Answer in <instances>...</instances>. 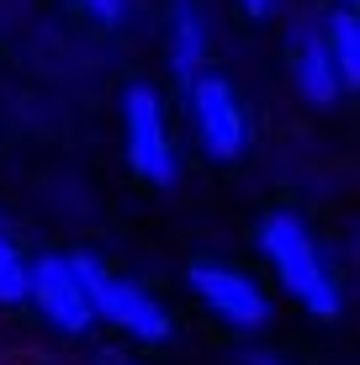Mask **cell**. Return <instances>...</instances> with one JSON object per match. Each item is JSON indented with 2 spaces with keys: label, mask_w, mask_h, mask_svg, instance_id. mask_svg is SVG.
I'll return each mask as SVG.
<instances>
[{
  "label": "cell",
  "mask_w": 360,
  "mask_h": 365,
  "mask_svg": "<svg viewBox=\"0 0 360 365\" xmlns=\"http://www.w3.org/2000/svg\"><path fill=\"white\" fill-rule=\"evenodd\" d=\"M180 101H185V122H191V138L207 159L217 165H233V159L250 154L254 143V122H250V106H244L239 85L228 80L222 69H196L191 80L180 85Z\"/></svg>",
  "instance_id": "cell-3"
},
{
  "label": "cell",
  "mask_w": 360,
  "mask_h": 365,
  "mask_svg": "<svg viewBox=\"0 0 360 365\" xmlns=\"http://www.w3.org/2000/svg\"><path fill=\"white\" fill-rule=\"evenodd\" d=\"M360 0H329V11H355Z\"/></svg>",
  "instance_id": "cell-14"
},
{
  "label": "cell",
  "mask_w": 360,
  "mask_h": 365,
  "mask_svg": "<svg viewBox=\"0 0 360 365\" xmlns=\"http://www.w3.org/2000/svg\"><path fill=\"white\" fill-rule=\"evenodd\" d=\"M239 365H292L287 355H281V349H265V344H250L239 355Z\"/></svg>",
  "instance_id": "cell-12"
},
{
  "label": "cell",
  "mask_w": 360,
  "mask_h": 365,
  "mask_svg": "<svg viewBox=\"0 0 360 365\" xmlns=\"http://www.w3.org/2000/svg\"><path fill=\"white\" fill-rule=\"evenodd\" d=\"M318 32H324V48H329L334 69H339L344 96H350L360 85V16L355 11H329V16L318 21Z\"/></svg>",
  "instance_id": "cell-9"
},
{
  "label": "cell",
  "mask_w": 360,
  "mask_h": 365,
  "mask_svg": "<svg viewBox=\"0 0 360 365\" xmlns=\"http://www.w3.org/2000/svg\"><path fill=\"white\" fill-rule=\"evenodd\" d=\"M27 307L64 339H85L96 329L91 297H85L69 255H32V265H27Z\"/></svg>",
  "instance_id": "cell-6"
},
{
  "label": "cell",
  "mask_w": 360,
  "mask_h": 365,
  "mask_svg": "<svg viewBox=\"0 0 360 365\" xmlns=\"http://www.w3.org/2000/svg\"><path fill=\"white\" fill-rule=\"evenodd\" d=\"M106 365H133V360H106Z\"/></svg>",
  "instance_id": "cell-15"
},
{
  "label": "cell",
  "mask_w": 360,
  "mask_h": 365,
  "mask_svg": "<svg viewBox=\"0 0 360 365\" xmlns=\"http://www.w3.org/2000/svg\"><path fill=\"white\" fill-rule=\"evenodd\" d=\"M254 249L259 259L270 265L276 286L287 292L307 318L318 323H334L344 312V286H339V270H334L324 238L313 233V222L292 207H270L265 217L254 222Z\"/></svg>",
  "instance_id": "cell-1"
},
{
  "label": "cell",
  "mask_w": 360,
  "mask_h": 365,
  "mask_svg": "<svg viewBox=\"0 0 360 365\" xmlns=\"http://www.w3.org/2000/svg\"><path fill=\"white\" fill-rule=\"evenodd\" d=\"M185 286L202 302L207 318L222 323L228 334H265L270 318H276L270 292L250 270L228 265V259H191V265H185Z\"/></svg>",
  "instance_id": "cell-5"
},
{
  "label": "cell",
  "mask_w": 360,
  "mask_h": 365,
  "mask_svg": "<svg viewBox=\"0 0 360 365\" xmlns=\"http://www.w3.org/2000/svg\"><path fill=\"white\" fill-rule=\"evenodd\" d=\"M74 275H80L85 297H91V312L96 323H106V329L128 334L133 344H170V334H175V318H170V307L148 292L143 281H133V275L111 270L101 255H91V249H74L69 255Z\"/></svg>",
  "instance_id": "cell-2"
},
{
  "label": "cell",
  "mask_w": 360,
  "mask_h": 365,
  "mask_svg": "<svg viewBox=\"0 0 360 365\" xmlns=\"http://www.w3.org/2000/svg\"><path fill=\"white\" fill-rule=\"evenodd\" d=\"M239 11H244L250 21H270V16L281 11V0H239Z\"/></svg>",
  "instance_id": "cell-13"
},
{
  "label": "cell",
  "mask_w": 360,
  "mask_h": 365,
  "mask_svg": "<svg viewBox=\"0 0 360 365\" xmlns=\"http://www.w3.org/2000/svg\"><path fill=\"white\" fill-rule=\"evenodd\" d=\"M74 11L101 32H122L133 21V0H74Z\"/></svg>",
  "instance_id": "cell-11"
},
{
  "label": "cell",
  "mask_w": 360,
  "mask_h": 365,
  "mask_svg": "<svg viewBox=\"0 0 360 365\" xmlns=\"http://www.w3.org/2000/svg\"><path fill=\"white\" fill-rule=\"evenodd\" d=\"M122 154H128L133 175L154 191L180 180V148L175 128H170V101L154 80H128L122 91Z\"/></svg>",
  "instance_id": "cell-4"
},
{
  "label": "cell",
  "mask_w": 360,
  "mask_h": 365,
  "mask_svg": "<svg viewBox=\"0 0 360 365\" xmlns=\"http://www.w3.org/2000/svg\"><path fill=\"white\" fill-rule=\"evenodd\" d=\"M292 85H297V96H302L313 111H329V106H339V101H344L339 69H334V58H329L324 32H318V27H297L292 32Z\"/></svg>",
  "instance_id": "cell-8"
},
{
  "label": "cell",
  "mask_w": 360,
  "mask_h": 365,
  "mask_svg": "<svg viewBox=\"0 0 360 365\" xmlns=\"http://www.w3.org/2000/svg\"><path fill=\"white\" fill-rule=\"evenodd\" d=\"M212 58V21H207L202 0H170L165 11V64L185 85L196 69H207Z\"/></svg>",
  "instance_id": "cell-7"
},
{
  "label": "cell",
  "mask_w": 360,
  "mask_h": 365,
  "mask_svg": "<svg viewBox=\"0 0 360 365\" xmlns=\"http://www.w3.org/2000/svg\"><path fill=\"white\" fill-rule=\"evenodd\" d=\"M27 265H32V255L0 222V307H21L27 302Z\"/></svg>",
  "instance_id": "cell-10"
}]
</instances>
